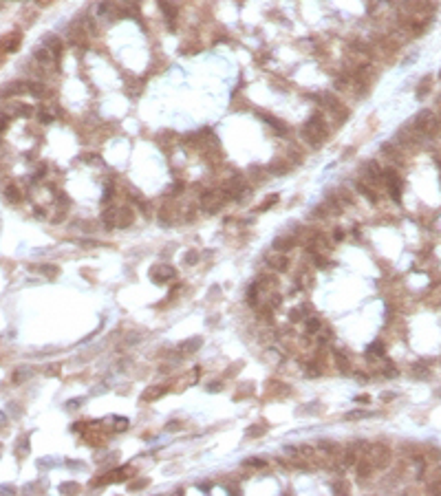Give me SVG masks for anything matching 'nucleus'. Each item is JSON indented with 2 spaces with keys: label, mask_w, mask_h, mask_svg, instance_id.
<instances>
[{
  "label": "nucleus",
  "mask_w": 441,
  "mask_h": 496,
  "mask_svg": "<svg viewBox=\"0 0 441 496\" xmlns=\"http://www.w3.org/2000/svg\"><path fill=\"white\" fill-rule=\"evenodd\" d=\"M327 135V126H325V119H322V115H316L309 119V124L305 126V130H302V139L309 141L311 146H320L322 139H325Z\"/></svg>",
  "instance_id": "f257e3e1"
},
{
  "label": "nucleus",
  "mask_w": 441,
  "mask_h": 496,
  "mask_svg": "<svg viewBox=\"0 0 441 496\" xmlns=\"http://www.w3.org/2000/svg\"><path fill=\"white\" fill-rule=\"evenodd\" d=\"M229 198V192L227 190H214V192H208L203 194L201 198V207L205 209V212H217V209H220L225 205V201Z\"/></svg>",
  "instance_id": "f03ea898"
},
{
  "label": "nucleus",
  "mask_w": 441,
  "mask_h": 496,
  "mask_svg": "<svg viewBox=\"0 0 441 496\" xmlns=\"http://www.w3.org/2000/svg\"><path fill=\"white\" fill-rule=\"evenodd\" d=\"M366 459L375 465V468H384V465H388V461H391V452L384 446H371L368 448Z\"/></svg>",
  "instance_id": "7ed1b4c3"
},
{
  "label": "nucleus",
  "mask_w": 441,
  "mask_h": 496,
  "mask_svg": "<svg viewBox=\"0 0 441 496\" xmlns=\"http://www.w3.org/2000/svg\"><path fill=\"white\" fill-rule=\"evenodd\" d=\"M132 221H135V214H132V209H117V216H115V227H128Z\"/></svg>",
  "instance_id": "20e7f679"
},
{
  "label": "nucleus",
  "mask_w": 441,
  "mask_h": 496,
  "mask_svg": "<svg viewBox=\"0 0 441 496\" xmlns=\"http://www.w3.org/2000/svg\"><path fill=\"white\" fill-rule=\"evenodd\" d=\"M174 276V269L168 267V265H159V267L152 269V278L157 280V283H166L168 278H172Z\"/></svg>",
  "instance_id": "39448f33"
},
{
  "label": "nucleus",
  "mask_w": 441,
  "mask_h": 496,
  "mask_svg": "<svg viewBox=\"0 0 441 496\" xmlns=\"http://www.w3.org/2000/svg\"><path fill=\"white\" fill-rule=\"evenodd\" d=\"M271 267H276L278 272H285L287 265H289V260H287V256H278V254H274V258H271Z\"/></svg>",
  "instance_id": "423d86ee"
},
{
  "label": "nucleus",
  "mask_w": 441,
  "mask_h": 496,
  "mask_svg": "<svg viewBox=\"0 0 441 496\" xmlns=\"http://www.w3.org/2000/svg\"><path fill=\"white\" fill-rule=\"evenodd\" d=\"M291 245H294V238H287V236H285V238H278V240H276L274 247L280 249V252H287V249H289Z\"/></svg>",
  "instance_id": "0eeeda50"
},
{
  "label": "nucleus",
  "mask_w": 441,
  "mask_h": 496,
  "mask_svg": "<svg viewBox=\"0 0 441 496\" xmlns=\"http://www.w3.org/2000/svg\"><path fill=\"white\" fill-rule=\"evenodd\" d=\"M276 203H278V194H271V197H269L267 201H265V203H263V205H260L258 209H260V212H265V209H269L271 205H276Z\"/></svg>",
  "instance_id": "6e6552de"
},
{
  "label": "nucleus",
  "mask_w": 441,
  "mask_h": 496,
  "mask_svg": "<svg viewBox=\"0 0 441 496\" xmlns=\"http://www.w3.org/2000/svg\"><path fill=\"white\" fill-rule=\"evenodd\" d=\"M428 82H430V75H428V78H424V80H422V86H419V93H417L419 99H422V97L426 95V91H428V89H426V86H428Z\"/></svg>",
  "instance_id": "1a4fd4ad"
}]
</instances>
